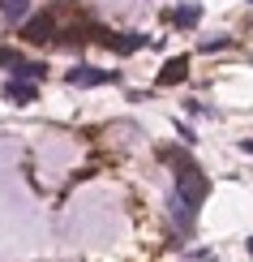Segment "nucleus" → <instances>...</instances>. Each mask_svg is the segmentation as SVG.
Returning <instances> with one entry per match:
<instances>
[{
  "label": "nucleus",
  "instance_id": "nucleus-1",
  "mask_svg": "<svg viewBox=\"0 0 253 262\" xmlns=\"http://www.w3.org/2000/svg\"><path fill=\"white\" fill-rule=\"evenodd\" d=\"M163 159H172L176 193H180V198H189V202H202V198H206V177H202V168H197L189 155H180V150H163Z\"/></svg>",
  "mask_w": 253,
  "mask_h": 262
},
{
  "label": "nucleus",
  "instance_id": "nucleus-2",
  "mask_svg": "<svg viewBox=\"0 0 253 262\" xmlns=\"http://www.w3.org/2000/svg\"><path fill=\"white\" fill-rule=\"evenodd\" d=\"M64 82L69 86H107V82H116V73L112 69H95V64H73L69 73H64Z\"/></svg>",
  "mask_w": 253,
  "mask_h": 262
},
{
  "label": "nucleus",
  "instance_id": "nucleus-3",
  "mask_svg": "<svg viewBox=\"0 0 253 262\" xmlns=\"http://www.w3.org/2000/svg\"><path fill=\"white\" fill-rule=\"evenodd\" d=\"M21 39H26V43H52V39H56V17L43 13V17L21 21Z\"/></svg>",
  "mask_w": 253,
  "mask_h": 262
},
{
  "label": "nucleus",
  "instance_id": "nucleus-4",
  "mask_svg": "<svg viewBox=\"0 0 253 262\" xmlns=\"http://www.w3.org/2000/svg\"><path fill=\"white\" fill-rule=\"evenodd\" d=\"M103 43L116 52V56H133V52L146 48V35H137V30H120V35H107Z\"/></svg>",
  "mask_w": 253,
  "mask_h": 262
},
{
  "label": "nucleus",
  "instance_id": "nucleus-5",
  "mask_svg": "<svg viewBox=\"0 0 253 262\" xmlns=\"http://www.w3.org/2000/svg\"><path fill=\"white\" fill-rule=\"evenodd\" d=\"M185 78H189V56H172L159 69V86H176V82H185Z\"/></svg>",
  "mask_w": 253,
  "mask_h": 262
},
{
  "label": "nucleus",
  "instance_id": "nucleus-6",
  "mask_svg": "<svg viewBox=\"0 0 253 262\" xmlns=\"http://www.w3.org/2000/svg\"><path fill=\"white\" fill-rule=\"evenodd\" d=\"M35 82H26V78H9L5 82V99H13V103H35Z\"/></svg>",
  "mask_w": 253,
  "mask_h": 262
},
{
  "label": "nucleus",
  "instance_id": "nucleus-7",
  "mask_svg": "<svg viewBox=\"0 0 253 262\" xmlns=\"http://www.w3.org/2000/svg\"><path fill=\"white\" fill-rule=\"evenodd\" d=\"M0 17H5L9 26H17V21H30V0H0Z\"/></svg>",
  "mask_w": 253,
  "mask_h": 262
},
{
  "label": "nucleus",
  "instance_id": "nucleus-8",
  "mask_svg": "<svg viewBox=\"0 0 253 262\" xmlns=\"http://www.w3.org/2000/svg\"><path fill=\"white\" fill-rule=\"evenodd\" d=\"M197 21H202V5H176V9H172V26L193 30Z\"/></svg>",
  "mask_w": 253,
  "mask_h": 262
},
{
  "label": "nucleus",
  "instance_id": "nucleus-9",
  "mask_svg": "<svg viewBox=\"0 0 253 262\" xmlns=\"http://www.w3.org/2000/svg\"><path fill=\"white\" fill-rule=\"evenodd\" d=\"M43 64L39 60H21V64H13V78H26V82H35V78H43Z\"/></svg>",
  "mask_w": 253,
  "mask_h": 262
},
{
  "label": "nucleus",
  "instance_id": "nucleus-10",
  "mask_svg": "<svg viewBox=\"0 0 253 262\" xmlns=\"http://www.w3.org/2000/svg\"><path fill=\"white\" fill-rule=\"evenodd\" d=\"M227 43H232V39H227V35H215V39H202V52H219V48H227Z\"/></svg>",
  "mask_w": 253,
  "mask_h": 262
},
{
  "label": "nucleus",
  "instance_id": "nucleus-11",
  "mask_svg": "<svg viewBox=\"0 0 253 262\" xmlns=\"http://www.w3.org/2000/svg\"><path fill=\"white\" fill-rule=\"evenodd\" d=\"M0 64H9V69H13V64H21V56L13 48H0Z\"/></svg>",
  "mask_w": 253,
  "mask_h": 262
},
{
  "label": "nucleus",
  "instance_id": "nucleus-12",
  "mask_svg": "<svg viewBox=\"0 0 253 262\" xmlns=\"http://www.w3.org/2000/svg\"><path fill=\"white\" fill-rule=\"evenodd\" d=\"M240 150H245V155H253V138H245V142H240Z\"/></svg>",
  "mask_w": 253,
  "mask_h": 262
},
{
  "label": "nucleus",
  "instance_id": "nucleus-13",
  "mask_svg": "<svg viewBox=\"0 0 253 262\" xmlns=\"http://www.w3.org/2000/svg\"><path fill=\"white\" fill-rule=\"evenodd\" d=\"M245 245H249V258H253V236H249V241H245Z\"/></svg>",
  "mask_w": 253,
  "mask_h": 262
},
{
  "label": "nucleus",
  "instance_id": "nucleus-14",
  "mask_svg": "<svg viewBox=\"0 0 253 262\" xmlns=\"http://www.w3.org/2000/svg\"><path fill=\"white\" fill-rule=\"evenodd\" d=\"M249 5H253V0H249Z\"/></svg>",
  "mask_w": 253,
  "mask_h": 262
}]
</instances>
